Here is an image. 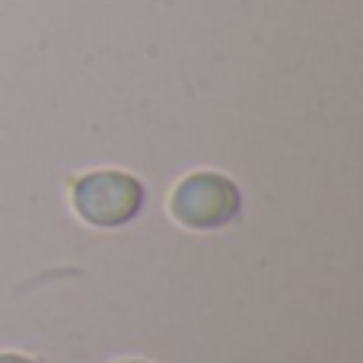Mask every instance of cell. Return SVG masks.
<instances>
[{"mask_svg":"<svg viewBox=\"0 0 363 363\" xmlns=\"http://www.w3.org/2000/svg\"><path fill=\"white\" fill-rule=\"evenodd\" d=\"M125 363H144V360H125Z\"/></svg>","mask_w":363,"mask_h":363,"instance_id":"obj_4","label":"cell"},{"mask_svg":"<svg viewBox=\"0 0 363 363\" xmlns=\"http://www.w3.org/2000/svg\"><path fill=\"white\" fill-rule=\"evenodd\" d=\"M74 207L93 226H125L144 207V185L118 169L86 172L74 185Z\"/></svg>","mask_w":363,"mask_h":363,"instance_id":"obj_1","label":"cell"},{"mask_svg":"<svg viewBox=\"0 0 363 363\" xmlns=\"http://www.w3.org/2000/svg\"><path fill=\"white\" fill-rule=\"evenodd\" d=\"M0 363H32V360L19 357V354H0Z\"/></svg>","mask_w":363,"mask_h":363,"instance_id":"obj_3","label":"cell"},{"mask_svg":"<svg viewBox=\"0 0 363 363\" xmlns=\"http://www.w3.org/2000/svg\"><path fill=\"white\" fill-rule=\"evenodd\" d=\"M239 188L220 172H194L172 194V213L179 223L191 230H217L236 220L239 213Z\"/></svg>","mask_w":363,"mask_h":363,"instance_id":"obj_2","label":"cell"}]
</instances>
